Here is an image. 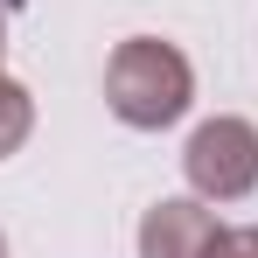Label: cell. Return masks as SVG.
<instances>
[{"label": "cell", "instance_id": "6da1fadb", "mask_svg": "<svg viewBox=\"0 0 258 258\" xmlns=\"http://www.w3.org/2000/svg\"><path fill=\"white\" fill-rule=\"evenodd\" d=\"M188 98H196V70H188V56L174 42L126 35V42L112 49V63H105V105H112L119 126L161 133V126H174L188 112Z\"/></svg>", "mask_w": 258, "mask_h": 258}, {"label": "cell", "instance_id": "7a4b0ae2", "mask_svg": "<svg viewBox=\"0 0 258 258\" xmlns=\"http://www.w3.org/2000/svg\"><path fill=\"white\" fill-rule=\"evenodd\" d=\"M181 168L203 203H244L258 188V126L251 119H203L188 133Z\"/></svg>", "mask_w": 258, "mask_h": 258}, {"label": "cell", "instance_id": "3957f363", "mask_svg": "<svg viewBox=\"0 0 258 258\" xmlns=\"http://www.w3.org/2000/svg\"><path fill=\"white\" fill-rule=\"evenodd\" d=\"M216 230L223 223H216V210H203V196H168L140 223V258H210Z\"/></svg>", "mask_w": 258, "mask_h": 258}, {"label": "cell", "instance_id": "277c9868", "mask_svg": "<svg viewBox=\"0 0 258 258\" xmlns=\"http://www.w3.org/2000/svg\"><path fill=\"white\" fill-rule=\"evenodd\" d=\"M28 126H35V105H28V91L14 84V77H0V161L28 140Z\"/></svg>", "mask_w": 258, "mask_h": 258}, {"label": "cell", "instance_id": "5b68a950", "mask_svg": "<svg viewBox=\"0 0 258 258\" xmlns=\"http://www.w3.org/2000/svg\"><path fill=\"white\" fill-rule=\"evenodd\" d=\"M210 258H258V223H237V230L223 223L216 244H210Z\"/></svg>", "mask_w": 258, "mask_h": 258}, {"label": "cell", "instance_id": "8992f818", "mask_svg": "<svg viewBox=\"0 0 258 258\" xmlns=\"http://www.w3.org/2000/svg\"><path fill=\"white\" fill-rule=\"evenodd\" d=\"M0 49H7V14H0Z\"/></svg>", "mask_w": 258, "mask_h": 258}, {"label": "cell", "instance_id": "52a82bcc", "mask_svg": "<svg viewBox=\"0 0 258 258\" xmlns=\"http://www.w3.org/2000/svg\"><path fill=\"white\" fill-rule=\"evenodd\" d=\"M0 258H7V237H0Z\"/></svg>", "mask_w": 258, "mask_h": 258}]
</instances>
